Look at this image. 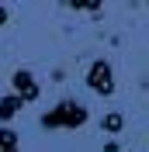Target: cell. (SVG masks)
I'll list each match as a JSON object with an SVG mask.
<instances>
[{"label": "cell", "instance_id": "cell-5", "mask_svg": "<svg viewBox=\"0 0 149 152\" xmlns=\"http://www.w3.org/2000/svg\"><path fill=\"white\" fill-rule=\"evenodd\" d=\"M101 128H104L108 135H118L121 128H125V118H121L118 111H114V114H104V118H101Z\"/></svg>", "mask_w": 149, "mask_h": 152}, {"label": "cell", "instance_id": "cell-6", "mask_svg": "<svg viewBox=\"0 0 149 152\" xmlns=\"http://www.w3.org/2000/svg\"><path fill=\"white\" fill-rule=\"evenodd\" d=\"M0 152H18V132L14 128H0Z\"/></svg>", "mask_w": 149, "mask_h": 152}, {"label": "cell", "instance_id": "cell-3", "mask_svg": "<svg viewBox=\"0 0 149 152\" xmlns=\"http://www.w3.org/2000/svg\"><path fill=\"white\" fill-rule=\"evenodd\" d=\"M10 86H14L10 94H18L24 104L38 100V94H42V90H38V83H35V76H31L28 69H14V73H10Z\"/></svg>", "mask_w": 149, "mask_h": 152}, {"label": "cell", "instance_id": "cell-8", "mask_svg": "<svg viewBox=\"0 0 149 152\" xmlns=\"http://www.w3.org/2000/svg\"><path fill=\"white\" fill-rule=\"evenodd\" d=\"M7 18H10V14H7V7L0 4V24H7Z\"/></svg>", "mask_w": 149, "mask_h": 152}, {"label": "cell", "instance_id": "cell-4", "mask_svg": "<svg viewBox=\"0 0 149 152\" xmlns=\"http://www.w3.org/2000/svg\"><path fill=\"white\" fill-rule=\"evenodd\" d=\"M21 107H24V100H21L18 94H7V97H0V121H4V124H7V121H14Z\"/></svg>", "mask_w": 149, "mask_h": 152}, {"label": "cell", "instance_id": "cell-7", "mask_svg": "<svg viewBox=\"0 0 149 152\" xmlns=\"http://www.w3.org/2000/svg\"><path fill=\"white\" fill-rule=\"evenodd\" d=\"M104 152H121V145L118 142H104Z\"/></svg>", "mask_w": 149, "mask_h": 152}, {"label": "cell", "instance_id": "cell-1", "mask_svg": "<svg viewBox=\"0 0 149 152\" xmlns=\"http://www.w3.org/2000/svg\"><path fill=\"white\" fill-rule=\"evenodd\" d=\"M87 118H90V111H87L80 100H69V97H63L52 111L42 114V128H49V132H56V128H83Z\"/></svg>", "mask_w": 149, "mask_h": 152}, {"label": "cell", "instance_id": "cell-2", "mask_svg": "<svg viewBox=\"0 0 149 152\" xmlns=\"http://www.w3.org/2000/svg\"><path fill=\"white\" fill-rule=\"evenodd\" d=\"M87 86H90L97 97H111L114 94V69H111L108 59L90 62V69H87Z\"/></svg>", "mask_w": 149, "mask_h": 152}]
</instances>
